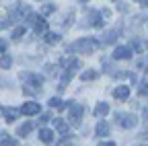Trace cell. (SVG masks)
<instances>
[{
	"instance_id": "2e32d148",
	"label": "cell",
	"mask_w": 148,
	"mask_h": 146,
	"mask_svg": "<svg viewBox=\"0 0 148 146\" xmlns=\"http://www.w3.org/2000/svg\"><path fill=\"white\" fill-rule=\"evenodd\" d=\"M45 41H47V43H58V41H60V35H58V33H47V35H45Z\"/></svg>"
},
{
	"instance_id": "8992f818",
	"label": "cell",
	"mask_w": 148,
	"mask_h": 146,
	"mask_svg": "<svg viewBox=\"0 0 148 146\" xmlns=\"http://www.w3.org/2000/svg\"><path fill=\"white\" fill-rule=\"evenodd\" d=\"M39 140H41L43 144H51V142H53V132H51V130H45V127H43V130H39Z\"/></svg>"
},
{
	"instance_id": "30bf717a",
	"label": "cell",
	"mask_w": 148,
	"mask_h": 146,
	"mask_svg": "<svg viewBox=\"0 0 148 146\" xmlns=\"http://www.w3.org/2000/svg\"><path fill=\"white\" fill-rule=\"evenodd\" d=\"M113 97H115V99H127V97H130V88H127V86H117V88L113 90Z\"/></svg>"
},
{
	"instance_id": "ba28073f",
	"label": "cell",
	"mask_w": 148,
	"mask_h": 146,
	"mask_svg": "<svg viewBox=\"0 0 148 146\" xmlns=\"http://www.w3.org/2000/svg\"><path fill=\"white\" fill-rule=\"evenodd\" d=\"M18 142L16 140H12L6 132H0V146H16Z\"/></svg>"
},
{
	"instance_id": "ffe728a7",
	"label": "cell",
	"mask_w": 148,
	"mask_h": 146,
	"mask_svg": "<svg viewBox=\"0 0 148 146\" xmlns=\"http://www.w3.org/2000/svg\"><path fill=\"white\" fill-rule=\"evenodd\" d=\"M92 78H97V72H84L82 74V80H92Z\"/></svg>"
},
{
	"instance_id": "9a60e30c",
	"label": "cell",
	"mask_w": 148,
	"mask_h": 146,
	"mask_svg": "<svg viewBox=\"0 0 148 146\" xmlns=\"http://www.w3.org/2000/svg\"><path fill=\"white\" fill-rule=\"evenodd\" d=\"M53 121H56V127H58L60 134H66V132H68V125H66L62 119H53Z\"/></svg>"
},
{
	"instance_id": "5b68a950",
	"label": "cell",
	"mask_w": 148,
	"mask_h": 146,
	"mask_svg": "<svg viewBox=\"0 0 148 146\" xmlns=\"http://www.w3.org/2000/svg\"><path fill=\"white\" fill-rule=\"evenodd\" d=\"M21 113L23 115H35V113H39V103H25L21 107Z\"/></svg>"
},
{
	"instance_id": "603a6c76",
	"label": "cell",
	"mask_w": 148,
	"mask_h": 146,
	"mask_svg": "<svg viewBox=\"0 0 148 146\" xmlns=\"http://www.w3.org/2000/svg\"><path fill=\"white\" fill-rule=\"evenodd\" d=\"M6 49V41L4 39H0V51H4Z\"/></svg>"
},
{
	"instance_id": "cb8c5ba5",
	"label": "cell",
	"mask_w": 148,
	"mask_h": 146,
	"mask_svg": "<svg viewBox=\"0 0 148 146\" xmlns=\"http://www.w3.org/2000/svg\"><path fill=\"white\" fill-rule=\"evenodd\" d=\"M103 146H115V142H107V144H103Z\"/></svg>"
},
{
	"instance_id": "7402d4cb",
	"label": "cell",
	"mask_w": 148,
	"mask_h": 146,
	"mask_svg": "<svg viewBox=\"0 0 148 146\" xmlns=\"http://www.w3.org/2000/svg\"><path fill=\"white\" fill-rule=\"evenodd\" d=\"M51 10H53V6H51V4H47V6H43V14H49Z\"/></svg>"
},
{
	"instance_id": "6da1fadb",
	"label": "cell",
	"mask_w": 148,
	"mask_h": 146,
	"mask_svg": "<svg viewBox=\"0 0 148 146\" xmlns=\"http://www.w3.org/2000/svg\"><path fill=\"white\" fill-rule=\"evenodd\" d=\"M97 41L92 39V37H86V39H78V41H74L70 49L74 51H78V53H90V51H95L97 49Z\"/></svg>"
},
{
	"instance_id": "d4e9b609",
	"label": "cell",
	"mask_w": 148,
	"mask_h": 146,
	"mask_svg": "<svg viewBox=\"0 0 148 146\" xmlns=\"http://www.w3.org/2000/svg\"><path fill=\"white\" fill-rule=\"evenodd\" d=\"M146 115H148V111H146Z\"/></svg>"
},
{
	"instance_id": "5bb4252c",
	"label": "cell",
	"mask_w": 148,
	"mask_h": 146,
	"mask_svg": "<svg viewBox=\"0 0 148 146\" xmlns=\"http://www.w3.org/2000/svg\"><path fill=\"white\" fill-rule=\"evenodd\" d=\"M31 130H33V123H31V121H27V123H23L21 127H18V136H27Z\"/></svg>"
},
{
	"instance_id": "7c38bea8",
	"label": "cell",
	"mask_w": 148,
	"mask_h": 146,
	"mask_svg": "<svg viewBox=\"0 0 148 146\" xmlns=\"http://www.w3.org/2000/svg\"><path fill=\"white\" fill-rule=\"evenodd\" d=\"M107 134H109V125H107L105 121H99V123H97V136L105 138Z\"/></svg>"
},
{
	"instance_id": "d6986e66",
	"label": "cell",
	"mask_w": 148,
	"mask_h": 146,
	"mask_svg": "<svg viewBox=\"0 0 148 146\" xmlns=\"http://www.w3.org/2000/svg\"><path fill=\"white\" fill-rule=\"evenodd\" d=\"M49 105H51V107H58V109H62V107H64V105H62V101H60L58 97H53V99H49Z\"/></svg>"
},
{
	"instance_id": "4fadbf2b",
	"label": "cell",
	"mask_w": 148,
	"mask_h": 146,
	"mask_svg": "<svg viewBox=\"0 0 148 146\" xmlns=\"http://www.w3.org/2000/svg\"><path fill=\"white\" fill-rule=\"evenodd\" d=\"M33 29H35V33H37V35H41V33H45V29H47V23L39 19V21H37V23L33 25Z\"/></svg>"
},
{
	"instance_id": "e0dca14e",
	"label": "cell",
	"mask_w": 148,
	"mask_h": 146,
	"mask_svg": "<svg viewBox=\"0 0 148 146\" xmlns=\"http://www.w3.org/2000/svg\"><path fill=\"white\" fill-rule=\"evenodd\" d=\"M10 64H12L10 56H2V58H0V68H10Z\"/></svg>"
},
{
	"instance_id": "3957f363",
	"label": "cell",
	"mask_w": 148,
	"mask_h": 146,
	"mask_svg": "<svg viewBox=\"0 0 148 146\" xmlns=\"http://www.w3.org/2000/svg\"><path fill=\"white\" fill-rule=\"evenodd\" d=\"M80 117H82V107H80L78 103H72V107H70V121L78 123Z\"/></svg>"
},
{
	"instance_id": "277c9868",
	"label": "cell",
	"mask_w": 148,
	"mask_h": 146,
	"mask_svg": "<svg viewBox=\"0 0 148 146\" xmlns=\"http://www.w3.org/2000/svg\"><path fill=\"white\" fill-rule=\"evenodd\" d=\"M113 58H115V60H130V58H132V49L125 47V45H121V47H117V49H115Z\"/></svg>"
},
{
	"instance_id": "44dd1931",
	"label": "cell",
	"mask_w": 148,
	"mask_h": 146,
	"mask_svg": "<svg viewBox=\"0 0 148 146\" xmlns=\"http://www.w3.org/2000/svg\"><path fill=\"white\" fill-rule=\"evenodd\" d=\"M10 25V19L6 16V19H0V29H4V27H8Z\"/></svg>"
},
{
	"instance_id": "9c48e42d",
	"label": "cell",
	"mask_w": 148,
	"mask_h": 146,
	"mask_svg": "<svg viewBox=\"0 0 148 146\" xmlns=\"http://www.w3.org/2000/svg\"><path fill=\"white\" fill-rule=\"evenodd\" d=\"M18 115H21V109H12V107L4 109V117H6V121H14Z\"/></svg>"
},
{
	"instance_id": "8fae6325",
	"label": "cell",
	"mask_w": 148,
	"mask_h": 146,
	"mask_svg": "<svg viewBox=\"0 0 148 146\" xmlns=\"http://www.w3.org/2000/svg\"><path fill=\"white\" fill-rule=\"evenodd\" d=\"M109 113V105L107 103H99L97 107H95V115L97 117H103V115H107Z\"/></svg>"
},
{
	"instance_id": "7a4b0ae2",
	"label": "cell",
	"mask_w": 148,
	"mask_h": 146,
	"mask_svg": "<svg viewBox=\"0 0 148 146\" xmlns=\"http://www.w3.org/2000/svg\"><path fill=\"white\" fill-rule=\"evenodd\" d=\"M115 117H117V123L121 127H134L138 123L136 115H132V113H115Z\"/></svg>"
},
{
	"instance_id": "52a82bcc",
	"label": "cell",
	"mask_w": 148,
	"mask_h": 146,
	"mask_svg": "<svg viewBox=\"0 0 148 146\" xmlns=\"http://www.w3.org/2000/svg\"><path fill=\"white\" fill-rule=\"evenodd\" d=\"M119 35V29H109L105 35H103V43H113Z\"/></svg>"
},
{
	"instance_id": "ac0fdd59",
	"label": "cell",
	"mask_w": 148,
	"mask_h": 146,
	"mask_svg": "<svg viewBox=\"0 0 148 146\" xmlns=\"http://www.w3.org/2000/svg\"><path fill=\"white\" fill-rule=\"evenodd\" d=\"M21 35H25V27H16L12 31V39H21Z\"/></svg>"
}]
</instances>
